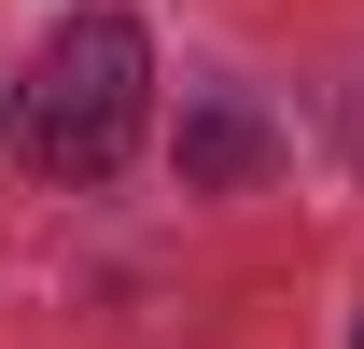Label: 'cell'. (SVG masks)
<instances>
[{"label":"cell","instance_id":"cell-2","mask_svg":"<svg viewBox=\"0 0 364 349\" xmlns=\"http://www.w3.org/2000/svg\"><path fill=\"white\" fill-rule=\"evenodd\" d=\"M252 168H267L252 112H182V182H252Z\"/></svg>","mask_w":364,"mask_h":349},{"label":"cell","instance_id":"cell-1","mask_svg":"<svg viewBox=\"0 0 364 349\" xmlns=\"http://www.w3.org/2000/svg\"><path fill=\"white\" fill-rule=\"evenodd\" d=\"M140 112H154V43H140L127 14H70L43 43V70H28L14 140H28L43 182H112L140 154Z\"/></svg>","mask_w":364,"mask_h":349}]
</instances>
